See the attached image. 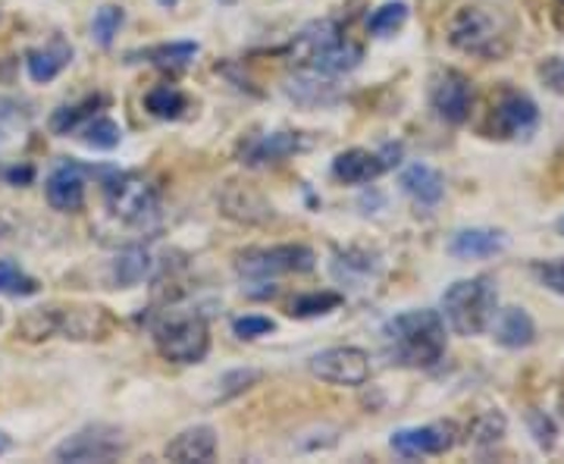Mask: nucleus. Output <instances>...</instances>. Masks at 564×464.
Here are the masks:
<instances>
[{"mask_svg":"<svg viewBox=\"0 0 564 464\" xmlns=\"http://www.w3.org/2000/svg\"><path fill=\"white\" fill-rule=\"evenodd\" d=\"M383 339L392 362L404 367H436L445 355V321L433 307L402 311L386 321Z\"/></svg>","mask_w":564,"mask_h":464,"instance_id":"1","label":"nucleus"},{"mask_svg":"<svg viewBox=\"0 0 564 464\" xmlns=\"http://www.w3.org/2000/svg\"><path fill=\"white\" fill-rule=\"evenodd\" d=\"M511 20L505 17L502 7L486 0L464 3L448 20V44L480 61H502L511 51Z\"/></svg>","mask_w":564,"mask_h":464,"instance_id":"2","label":"nucleus"},{"mask_svg":"<svg viewBox=\"0 0 564 464\" xmlns=\"http://www.w3.org/2000/svg\"><path fill=\"white\" fill-rule=\"evenodd\" d=\"M499 311V292L489 277H470L458 280L445 289L443 295V321L458 336H480L489 330V323Z\"/></svg>","mask_w":564,"mask_h":464,"instance_id":"3","label":"nucleus"},{"mask_svg":"<svg viewBox=\"0 0 564 464\" xmlns=\"http://www.w3.org/2000/svg\"><path fill=\"white\" fill-rule=\"evenodd\" d=\"M317 255L307 245H270V248H245L236 255V273L251 283H267L289 273H307L314 270Z\"/></svg>","mask_w":564,"mask_h":464,"instance_id":"4","label":"nucleus"},{"mask_svg":"<svg viewBox=\"0 0 564 464\" xmlns=\"http://www.w3.org/2000/svg\"><path fill=\"white\" fill-rule=\"evenodd\" d=\"M104 198L113 217L126 223H144L151 220L161 207V192L154 182H148L139 173H120L113 166H107L101 176Z\"/></svg>","mask_w":564,"mask_h":464,"instance_id":"5","label":"nucleus"},{"mask_svg":"<svg viewBox=\"0 0 564 464\" xmlns=\"http://www.w3.org/2000/svg\"><path fill=\"white\" fill-rule=\"evenodd\" d=\"M154 343L166 362L173 364H202L210 352V330L198 314L170 317L154 330Z\"/></svg>","mask_w":564,"mask_h":464,"instance_id":"6","label":"nucleus"},{"mask_svg":"<svg viewBox=\"0 0 564 464\" xmlns=\"http://www.w3.org/2000/svg\"><path fill=\"white\" fill-rule=\"evenodd\" d=\"M126 452V436H122L120 427L110 424H88L82 427L79 433L66 436L57 449H54V458L57 462H113Z\"/></svg>","mask_w":564,"mask_h":464,"instance_id":"7","label":"nucleus"},{"mask_svg":"<svg viewBox=\"0 0 564 464\" xmlns=\"http://www.w3.org/2000/svg\"><path fill=\"white\" fill-rule=\"evenodd\" d=\"M311 374L333 386H364L370 380V355L358 345H333L317 352L311 362Z\"/></svg>","mask_w":564,"mask_h":464,"instance_id":"8","label":"nucleus"},{"mask_svg":"<svg viewBox=\"0 0 564 464\" xmlns=\"http://www.w3.org/2000/svg\"><path fill=\"white\" fill-rule=\"evenodd\" d=\"M430 104L436 110V117L452 126H462L470 120V107H474V82L467 79L458 69H443L436 73V79L430 85Z\"/></svg>","mask_w":564,"mask_h":464,"instance_id":"9","label":"nucleus"},{"mask_svg":"<svg viewBox=\"0 0 564 464\" xmlns=\"http://www.w3.org/2000/svg\"><path fill=\"white\" fill-rule=\"evenodd\" d=\"M455 443H458V427L452 424V421L395 430V433H392V440H389V445H392L402 458L445 455V452H448Z\"/></svg>","mask_w":564,"mask_h":464,"instance_id":"10","label":"nucleus"},{"mask_svg":"<svg viewBox=\"0 0 564 464\" xmlns=\"http://www.w3.org/2000/svg\"><path fill=\"white\" fill-rule=\"evenodd\" d=\"M540 126V107L521 91H505L492 107V132L499 139H524Z\"/></svg>","mask_w":564,"mask_h":464,"instance_id":"11","label":"nucleus"},{"mask_svg":"<svg viewBox=\"0 0 564 464\" xmlns=\"http://www.w3.org/2000/svg\"><path fill=\"white\" fill-rule=\"evenodd\" d=\"M85 176H88V166H82L76 161H63L57 170H51V176L44 182L47 204L54 211H61V214L82 211V204H85Z\"/></svg>","mask_w":564,"mask_h":464,"instance_id":"12","label":"nucleus"},{"mask_svg":"<svg viewBox=\"0 0 564 464\" xmlns=\"http://www.w3.org/2000/svg\"><path fill=\"white\" fill-rule=\"evenodd\" d=\"M220 207L229 220L245 223V226H263L276 217L273 204L263 198L258 188L251 185H239V182H229L220 192Z\"/></svg>","mask_w":564,"mask_h":464,"instance_id":"13","label":"nucleus"},{"mask_svg":"<svg viewBox=\"0 0 564 464\" xmlns=\"http://www.w3.org/2000/svg\"><path fill=\"white\" fill-rule=\"evenodd\" d=\"M113 330V317L104 307H57V336L76 339V343H91L104 339Z\"/></svg>","mask_w":564,"mask_h":464,"instance_id":"14","label":"nucleus"},{"mask_svg":"<svg viewBox=\"0 0 564 464\" xmlns=\"http://www.w3.org/2000/svg\"><path fill=\"white\" fill-rule=\"evenodd\" d=\"M508 248V236L502 229H489V226H470V229H458L448 239V255L458 261H484V258H496Z\"/></svg>","mask_w":564,"mask_h":464,"instance_id":"15","label":"nucleus"},{"mask_svg":"<svg viewBox=\"0 0 564 464\" xmlns=\"http://www.w3.org/2000/svg\"><path fill=\"white\" fill-rule=\"evenodd\" d=\"M489 330H492V339L502 348H508V352H521V348H530V345L536 343V323L518 304L496 311Z\"/></svg>","mask_w":564,"mask_h":464,"instance_id":"16","label":"nucleus"},{"mask_svg":"<svg viewBox=\"0 0 564 464\" xmlns=\"http://www.w3.org/2000/svg\"><path fill=\"white\" fill-rule=\"evenodd\" d=\"M336 41H343V29L339 22L317 20L307 22L302 32L295 35V41L289 44V61L295 69H304L307 63L314 61L317 54H323L326 47H333Z\"/></svg>","mask_w":564,"mask_h":464,"instance_id":"17","label":"nucleus"},{"mask_svg":"<svg viewBox=\"0 0 564 464\" xmlns=\"http://www.w3.org/2000/svg\"><path fill=\"white\" fill-rule=\"evenodd\" d=\"M163 455L170 458V462H214V455H217V430L207 424L198 427H188V430H182L180 436H173L166 449H163Z\"/></svg>","mask_w":564,"mask_h":464,"instance_id":"18","label":"nucleus"},{"mask_svg":"<svg viewBox=\"0 0 564 464\" xmlns=\"http://www.w3.org/2000/svg\"><path fill=\"white\" fill-rule=\"evenodd\" d=\"M307 139L302 132H270V136H261L254 142L245 148V163L248 166H270V163L289 161L292 154H299L307 148Z\"/></svg>","mask_w":564,"mask_h":464,"instance_id":"19","label":"nucleus"},{"mask_svg":"<svg viewBox=\"0 0 564 464\" xmlns=\"http://www.w3.org/2000/svg\"><path fill=\"white\" fill-rule=\"evenodd\" d=\"M336 180L345 185H367V182L380 180L386 173V163L380 151H364V148H348L336 161H333Z\"/></svg>","mask_w":564,"mask_h":464,"instance_id":"20","label":"nucleus"},{"mask_svg":"<svg viewBox=\"0 0 564 464\" xmlns=\"http://www.w3.org/2000/svg\"><path fill=\"white\" fill-rule=\"evenodd\" d=\"M69 63H73V47L63 39H54L51 44L32 47V51L25 54V73H29V79L32 82L47 85V82L57 79Z\"/></svg>","mask_w":564,"mask_h":464,"instance_id":"21","label":"nucleus"},{"mask_svg":"<svg viewBox=\"0 0 564 464\" xmlns=\"http://www.w3.org/2000/svg\"><path fill=\"white\" fill-rule=\"evenodd\" d=\"M404 195H411L423 207H436L445 195V180L440 170H433L430 163H411L402 170Z\"/></svg>","mask_w":564,"mask_h":464,"instance_id":"22","label":"nucleus"},{"mask_svg":"<svg viewBox=\"0 0 564 464\" xmlns=\"http://www.w3.org/2000/svg\"><path fill=\"white\" fill-rule=\"evenodd\" d=\"M151 273H154V258L141 245L122 248L120 255L110 261V280L120 285V289H132V285L144 283Z\"/></svg>","mask_w":564,"mask_h":464,"instance_id":"23","label":"nucleus"},{"mask_svg":"<svg viewBox=\"0 0 564 464\" xmlns=\"http://www.w3.org/2000/svg\"><path fill=\"white\" fill-rule=\"evenodd\" d=\"M285 91L292 101L304 104V107H323V104H333L339 98L333 76H321L314 69H299L295 79H289Z\"/></svg>","mask_w":564,"mask_h":464,"instance_id":"24","label":"nucleus"},{"mask_svg":"<svg viewBox=\"0 0 564 464\" xmlns=\"http://www.w3.org/2000/svg\"><path fill=\"white\" fill-rule=\"evenodd\" d=\"M198 51L202 47L195 41H166V44H158V47L132 51L129 63H154L161 69H180V66H188V63L195 61Z\"/></svg>","mask_w":564,"mask_h":464,"instance_id":"25","label":"nucleus"},{"mask_svg":"<svg viewBox=\"0 0 564 464\" xmlns=\"http://www.w3.org/2000/svg\"><path fill=\"white\" fill-rule=\"evenodd\" d=\"M364 61V51L358 44H351V41H336L333 47H326L323 54H317L314 61L307 63L304 69H314V73H321V76H345V73H351V69H358Z\"/></svg>","mask_w":564,"mask_h":464,"instance_id":"26","label":"nucleus"},{"mask_svg":"<svg viewBox=\"0 0 564 464\" xmlns=\"http://www.w3.org/2000/svg\"><path fill=\"white\" fill-rule=\"evenodd\" d=\"M17 336L22 343H44L57 336V304L47 307H32L29 314H22L17 323Z\"/></svg>","mask_w":564,"mask_h":464,"instance_id":"27","label":"nucleus"},{"mask_svg":"<svg viewBox=\"0 0 564 464\" xmlns=\"http://www.w3.org/2000/svg\"><path fill=\"white\" fill-rule=\"evenodd\" d=\"M411 17V7L404 0H389L383 7H377L367 20V32L373 39H392L395 32H402L404 22Z\"/></svg>","mask_w":564,"mask_h":464,"instance_id":"28","label":"nucleus"},{"mask_svg":"<svg viewBox=\"0 0 564 464\" xmlns=\"http://www.w3.org/2000/svg\"><path fill=\"white\" fill-rule=\"evenodd\" d=\"M107 98L101 95H95V98H85L79 104H69V107H61V110H54V117H51V132L54 136H69V132H76L82 122H88L95 114H98V107H104Z\"/></svg>","mask_w":564,"mask_h":464,"instance_id":"29","label":"nucleus"},{"mask_svg":"<svg viewBox=\"0 0 564 464\" xmlns=\"http://www.w3.org/2000/svg\"><path fill=\"white\" fill-rule=\"evenodd\" d=\"M144 107H148V114H151V117H158V120H180L182 114L188 110V101H185V95L176 91V88H170V85H158V88H151V91H148Z\"/></svg>","mask_w":564,"mask_h":464,"instance_id":"30","label":"nucleus"},{"mask_svg":"<svg viewBox=\"0 0 564 464\" xmlns=\"http://www.w3.org/2000/svg\"><path fill=\"white\" fill-rule=\"evenodd\" d=\"M343 302V295L339 292H329V289H323V292H304V295H299L295 302L289 304V314L299 317V321L323 317V314H333Z\"/></svg>","mask_w":564,"mask_h":464,"instance_id":"31","label":"nucleus"},{"mask_svg":"<svg viewBox=\"0 0 564 464\" xmlns=\"http://www.w3.org/2000/svg\"><path fill=\"white\" fill-rule=\"evenodd\" d=\"M122 22H126V10H122L120 3H101L98 13H95V22H91V39H95V44L98 47H113Z\"/></svg>","mask_w":564,"mask_h":464,"instance_id":"32","label":"nucleus"},{"mask_svg":"<svg viewBox=\"0 0 564 464\" xmlns=\"http://www.w3.org/2000/svg\"><path fill=\"white\" fill-rule=\"evenodd\" d=\"M82 142L95 151H113L122 142V129L110 117H91L82 126Z\"/></svg>","mask_w":564,"mask_h":464,"instance_id":"33","label":"nucleus"},{"mask_svg":"<svg viewBox=\"0 0 564 464\" xmlns=\"http://www.w3.org/2000/svg\"><path fill=\"white\" fill-rule=\"evenodd\" d=\"M41 285L35 277H29L25 270H20L17 263L0 261V295H10V299H29L35 295Z\"/></svg>","mask_w":564,"mask_h":464,"instance_id":"34","label":"nucleus"},{"mask_svg":"<svg viewBox=\"0 0 564 464\" xmlns=\"http://www.w3.org/2000/svg\"><path fill=\"white\" fill-rule=\"evenodd\" d=\"M263 380V370L258 367H236V370H226L220 377V392H217V402H229L236 396H242L245 389L258 386Z\"/></svg>","mask_w":564,"mask_h":464,"instance_id":"35","label":"nucleus"},{"mask_svg":"<svg viewBox=\"0 0 564 464\" xmlns=\"http://www.w3.org/2000/svg\"><path fill=\"white\" fill-rule=\"evenodd\" d=\"M273 330H276V323L263 317V314H245V317L232 321V333L239 339H261V336H270Z\"/></svg>","mask_w":564,"mask_h":464,"instance_id":"36","label":"nucleus"},{"mask_svg":"<svg viewBox=\"0 0 564 464\" xmlns=\"http://www.w3.org/2000/svg\"><path fill=\"white\" fill-rule=\"evenodd\" d=\"M527 427H530V433H533V440H536L540 449H552V445H555L558 430H555V421H552L545 411L530 408V411H527Z\"/></svg>","mask_w":564,"mask_h":464,"instance_id":"37","label":"nucleus"},{"mask_svg":"<svg viewBox=\"0 0 564 464\" xmlns=\"http://www.w3.org/2000/svg\"><path fill=\"white\" fill-rule=\"evenodd\" d=\"M533 277H536L540 285H545L549 292H555V295H562L564 299V258H558V261L533 263Z\"/></svg>","mask_w":564,"mask_h":464,"instance_id":"38","label":"nucleus"},{"mask_svg":"<svg viewBox=\"0 0 564 464\" xmlns=\"http://www.w3.org/2000/svg\"><path fill=\"white\" fill-rule=\"evenodd\" d=\"M505 436V418L499 414V411H486L484 418L477 421V427H474V440L480 445H492L499 443Z\"/></svg>","mask_w":564,"mask_h":464,"instance_id":"39","label":"nucleus"},{"mask_svg":"<svg viewBox=\"0 0 564 464\" xmlns=\"http://www.w3.org/2000/svg\"><path fill=\"white\" fill-rule=\"evenodd\" d=\"M336 263H345V273H361V277H373L377 270H380V261L370 255V251H345L339 255V261Z\"/></svg>","mask_w":564,"mask_h":464,"instance_id":"40","label":"nucleus"},{"mask_svg":"<svg viewBox=\"0 0 564 464\" xmlns=\"http://www.w3.org/2000/svg\"><path fill=\"white\" fill-rule=\"evenodd\" d=\"M32 176H35V170L32 166H10V170H3V180L13 182V185H25V182H32Z\"/></svg>","mask_w":564,"mask_h":464,"instance_id":"41","label":"nucleus"},{"mask_svg":"<svg viewBox=\"0 0 564 464\" xmlns=\"http://www.w3.org/2000/svg\"><path fill=\"white\" fill-rule=\"evenodd\" d=\"M163 10H173V7H180V0H158Z\"/></svg>","mask_w":564,"mask_h":464,"instance_id":"42","label":"nucleus"},{"mask_svg":"<svg viewBox=\"0 0 564 464\" xmlns=\"http://www.w3.org/2000/svg\"><path fill=\"white\" fill-rule=\"evenodd\" d=\"M7 449H10V440H7V436H3V433H0V455H3V452H7Z\"/></svg>","mask_w":564,"mask_h":464,"instance_id":"43","label":"nucleus"},{"mask_svg":"<svg viewBox=\"0 0 564 464\" xmlns=\"http://www.w3.org/2000/svg\"><path fill=\"white\" fill-rule=\"evenodd\" d=\"M555 229H558V236H564V217L558 223H555Z\"/></svg>","mask_w":564,"mask_h":464,"instance_id":"44","label":"nucleus"},{"mask_svg":"<svg viewBox=\"0 0 564 464\" xmlns=\"http://www.w3.org/2000/svg\"><path fill=\"white\" fill-rule=\"evenodd\" d=\"M217 3H223V7H232V3H239V0H217Z\"/></svg>","mask_w":564,"mask_h":464,"instance_id":"45","label":"nucleus"},{"mask_svg":"<svg viewBox=\"0 0 564 464\" xmlns=\"http://www.w3.org/2000/svg\"><path fill=\"white\" fill-rule=\"evenodd\" d=\"M0 326H3V311H0Z\"/></svg>","mask_w":564,"mask_h":464,"instance_id":"46","label":"nucleus"}]
</instances>
